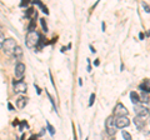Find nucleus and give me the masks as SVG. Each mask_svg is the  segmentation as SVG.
I'll return each mask as SVG.
<instances>
[{
    "label": "nucleus",
    "instance_id": "3",
    "mask_svg": "<svg viewBox=\"0 0 150 140\" xmlns=\"http://www.w3.org/2000/svg\"><path fill=\"white\" fill-rule=\"evenodd\" d=\"M105 129H106V132H108V134H109V135H114L115 134L116 127H115V119H114V116H112V115L106 119V121H105Z\"/></svg>",
    "mask_w": 150,
    "mask_h": 140
},
{
    "label": "nucleus",
    "instance_id": "26",
    "mask_svg": "<svg viewBox=\"0 0 150 140\" xmlns=\"http://www.w3.org/2000/svg\"><path fill=\"white\" fill-rule=\"evenodd\" d=\"M94 65H95V66H98V65H99V60H95V62H94Z\"/></svg>",
    "mask_w": 150,
    "mask_h": 140
},
{
    "label": "nucleus",
    "instance_id": "10",
    "mask_svg": "<svg viewBox=\"0 0 150 140\" xmlns=\"http://www.w3.org/2000/svg\"><path fill=\"white\" fill-rule=\"evenodd\" d=\"M130 99H131V101H133L134 105H139L140 104V96L138 95L137 91H131L130 93Z\"/></svg>",
    "mask_w": 150,
    "mask_h": 140
},
{
    "label": "nucleus",
    "instance_id": "21",
    "mask_svg": "<svg viewBox=\"0 0 150 140\" xmlns=\"http://www.w3.org/2000/svg\"><path fill=\"white\" fill-rule=\"evenodd\" d=\"M94 100H95V94H91L90 95V99H89V106H93Z\"/></svg>",
    "mask_w": 150,
    "mask_h": 140
},
{
    "label": "nucleus",
    "instance_id": "4",
    "mask_svg": "<svg viewBox=\"0 0 150 140\" xmlns=\"http://www.w3.org/2000/svg\"><path fill=\"white\" fill-rule=\"evenodd\" d=\"M128 109L125 108V106L121 104V103H118V104H116V106L114 108V115H116L118 116V118H120V116H126L128 115Z\"/></svg>",
    "mask_w": 150,
    "mask_h": 140
},
{
    "label": "nucleus",
    "instance_id": "27",
    "mask_svg": "<svg viewBox=\"0 0 150 140\" xmlns=\"http://www.w3.org/2000/svg\"><path fill=\"white\" fill-rule=\"evenodd\" d=\"M89 48H90V50H91V53H95V50H94V48H93V46L90 45V46H89Z\"/></svg>",
    "mask_w": 150,
    "mask_h": 140
},
{
    "label": "nucleus",
    "instance_id": "12",
    "mask_svg": "<svg viewBox=\"0 0 150 140\" xmlns=\"http://www.w3.org/2000/svg\"><path fill=\"white\" fill-rule=\"evenodd\" d=\"M139 88H140V90H143V93H146V94H149V93H150V80H145Z\"/></svg>",
    "mask_w": 150,
    "mask_h": 140
},
{
    "label": "nucleus",
    "instance_id": "15",
    "mask_svg": "<svg viewBox=\"0 0 150 140\" xmlns=\"http://www.w3.org/2000/svg\"><path fill=\"white\" fill-rule=\"evenodd\" d=\"M46 127H48V130H49L50 135H54V134H55V129L53 128V125H51L49 121H46Z\"/></svg>",
    "mask_w": 150,
    "mask_h": 140
},
{
    "label": "nucleus",
    "instance_id": "29",
    "mask_svg": "<svg viewBox=\"0 0 150 140\" xmlns=\"http://www.w3.org/2000/svg\"><path fill=\"white\" fill-rule=\"evenodd\" d=\"M29 140H35V136H34V135H33V136H31V138H30Z\"/></svg>",
    "mask_w": 150,
    "mask_h": 140
},
{
    "label": "nucleus",
    "instance_id": "13",
    "mask_svg": "<svg viewBox=\"0 0 150 140\" xmlns=\"http://www.w3.org/2000/svg\"><path fill=\"white\" fill-rule=\"evenodd\" d=\"M13 55H14V57H15L16 59H20V58L23 57V49L20 48V46H16L15 50H14V53H13Z\"/></svg>",
    "mask_w": 150,
    "mask_h": 140
},
{
    "label": "nucleus",
    "instance_id": "30",
    "mask_svg": "<svg viewBox=\"0 0 150 140\" xmlns=\"http://www.w3.org/2000/svg\"><path fill=\"white\" fill-rule=\"evenodd\" d=\"M74 140H76V135H75V133H74Z\"/></svg>",
    "mask_w": 150,
    "mask_h": 140
},
{
    "label": "nucleus",
    "instance_id": "5",
    "mask_svg": "<svg viewBox=\"0 0 150 140\" xmlns=\"http://www.w3.org/2000/svg\"><path fill=\"white\" fill-rule=\"evenodd\" d=\"M14 74H15L16 79L21 80V79L24 78V75H25V65L23 63H18L16 66H15V71H14Z\"/></svg>",
    "mask_w": 150,
    "mask_h": 140
},
{
    "label": "nucleus",
    "instance_id": "2",
    "mask_svg": "<svg viewBox=\"0 0 150 140\" xmlns=\"http://www.w3.org/2000/svg\"><path fill=\"white\" fill-rule=\"evenodd\" d=\"M16 41L14 40V39H5V41H4V44H3V51L5 53L6 55H11L14 53V50H15L16 48Z\"/></svg>",
    "mask_w": 150,
    "mask_h": 140
},
{
    "label": "nucleus",
    "instance_id": "11",
    "mask_svg": "<svg viewBox=\"0 0 150 140\" xmlns=\"http://www.w3.org/2000/svg\"><path fill=\"white\" fill-rule=\"evenodd\" d=\"M26 103H28V99L24 96H21V98H19V99L16 100V106L19 109H24L25 108V105H26Z\"/></svg>",
    "mask_w": 150,
    "mask_h": 140
},
{
    "label": "nucleus",
    "instance_id": "16",
    "mask_svg": "<svg viewBox=\"0 0 150 140\" xmlns=\"http://www.w3.org/2000/svg\"><path fill=\"white\" fill-rule=\"evenodd\" d=\"M121 135H123V138L125 140H131V135L128 132H121Z\"/></svg>",
    "mask_w": 150,
    "mask_h": 140
},
{
    "label": "nucleus",
    "instance_id": "19",
    "mask_svg": "<svg viewBox=\"0 0 150 140\" xmlns=\"http://www.w3.org/2000/svg\"><path fill=\"white\" fill-rule=\"evenodd\" d=\"M33 14H34V9H33V8H30V9H28V10H26L25 16H26V18H30V16L33 15Z\"/></svg>",
    "mask_w": 150,
    "mask_h": 140
},
{
    "label": "nucleus",
    "instance_id": "9",
    "mask_svg": "<svg viewBox=\"0 0 150 140\" xmlns=\"http://www.w3.org/2000/svg\"><path fill=\"white\" fill-rule=\"evenodd\" d=\"M134 124H135V127H137L139 130H143L144 127H145V119L144 118H140V116H135V119H134Z\"/></svg>",
    "mask_w": 150,
    "mask_h": 140
},
{
    "label": "nucleus",
    "instance_id": "32",
    "mask_svg": "<svg viewBox=\"0 0 150 140\" xmlns=\"http://www.w3.org/2000/svg\"><path fill=\"white\" fill-rule=\"evenodd\" d=\"M20 140H24V136H21V138H20Z\"/></svg>",
    "mask_w": 150,
    "mask_h": 140
},
{
    "label": "nucleus",
    "instance_id": "23",
    "mask_svg": "<svg viewBox=\"0 0 150 140\" xmlns=\"http://www.w3.org/2000/svg\"><path fill=\"white\" fill-rule=\"evenodd\" d=\"M28 4H29V3H28V1H23V3L20 4V6H26V5H28Z\"/></svg>",
    "mask_w": 150,
    "mask_h": 140
},
{
    "label": "nucleus",
    "instance_id": "25",
    "mask_svg": "<svg viewBox=\"0 0 150 140\" xmlns=\"http://www.w3.org/2000/svg\"><path fill=\"white\" fill-rule=\"evenodd\" d=\"M101 29H103V31H105V23H103L101 24Z\"/></svg>",
    "mask_w": 150,
    "mask_h": 140
},
{
    "label": "nucleus",
    "instance_id": "33",
    "mask_svg": "<svg viewBox=\"0 0 150 140\" xmlns=\"http://www.w3.org/2000/svg\"><path fill=\"white\" fill-rule=\"evenodd\" d=\"M85 140H88V139H85Z\"/></svg>",
    "mask_w": 150,
    "mask_h": 140
},
{
    "label": "nucleus",
    "instance_id": "24",
    "mask_svg": "<svg viewBox=\"0 0 150 140\" xmlns=\"http://www.w3.org/2000/svg\"><path fill=\"white\" fill-rule=\"evenodd\" d=\"M35 88H36V90H38V94H41V90H40V88L38 86V85H35Z\"/></svg>",
    "mask_w": 150,
    "mask_h": 140
},
{
    "label": "nucleus",
    "instance_id": "28",
    "mask_svg": "<svg viewBox=\"0 0 150 140\" xmlns=\"http://www.w3.org/2000/svg\"><path fill=\"white\" fill-rule=\"evenodd\" d=\"M8 108L10 109V110H13V105H11V104H9V105H8Z\"/></svg>",
    "mask_w": 150,
    "mask_h": 140
},
{
    "label": "nucleus",
    "instance_id": "14",
    "mask_svg": "<svg viewBox=\"0 0 150 140\" xmlns=\"http://www.w3.org/2000/svg\"><path fill=\"white\" fill-rule=\"evenodd\" d=\"M33 3H35L36 5H39V6H40V9H41V10H43V13H45V14H49V11H48V8H46V6H45L44 4L41 3V1H33Z\"/></svg>",
    "mask_w": 150,
    "mask_h": 140
},
{
    "label": "nucleus",
    "instance_id": "20",
    "mask_svg": "<svg viewBox=\"0 0 150 140\" xmlns=\"http://www.w3.org/2000/svg\"><path fill=\"white\" fill-rule=\"evenodd\" d=\"M142 6L144 8V10H145V11H146V13H150V6H149V5H148V4H146V3H145V1H143V3H142Z\"/></svg>",
    "mask_w": 150,
    "mask_h": 140
},
{
    "label": "nucleus",
    "instance_id": "6",
    "mask_svg": "<svg viewBox=\"0 0 150 140\" xmlns=\"http://www.w3.org/2000/svg\"><path fill=\"white\" fill-rule=\"evenodd\" d=\"M130 124V120L128 119V116H120L115 120V127L118 129H124L126 127H129Z\"/></svg>",
    "mask_w": 150,
    "mask_h": 140
},
{
    "label": "nucleus",
    "instance_id": "7",
    "mask_svg": "<svg viewBox=\"0 0 150 140\" xmlns=\"http://www.w3.org/2000/svg\"><path fill=\"white\" fill-rule=\"evenodd\" d=\"M26 90H28V86L25 81L23 80L14 81V93H26Z\"/></svg>",
    "mask_w": 150,
    "mask_h": 140
},
{
    "label": "nucleus",
    "instance_id": "31",
    "mask_svg": "<svg viewBox=\"0 0 150 140\" xmlns=\"http://www.w3.org/2000/svg\"><path fill=\"white\" fill-rule=\"evenodd\" d=\"M146 35H149V36H150V30H149V31L146 33Z\"/></svg>",
    "mask_w": 150,
    "mask_h": 140
},
{
    "label": "nucleus",
    "instance_id": "18",
    "mask_svg": "<svg viewBox=\"0 0 150 140\" xmlns=\"http://www.w3.org/2000/svg\"><path fill=\"white\" fill-rule=\"evenodd\" d=\"M5 41V36H4L3 33H0V49H3V44Z\"/></svg>",
    "mask_w": 150,
    "mask_h": 140
},
{
    "label": "nucleus",
    "instance_id": "22",
    "mask_svg": "<svg viewBox=\"0 0 150 140\" xmlns=\"http://www.w3.org/2000/svg\"><path fill=\"white\" fill-rule=\"evenodd\" d=\"M48 96H49V100L51 101V105H53V108H54V110L56 111V106H55V101H54V99H53V96H51L49 93H48Z\"/></svg>",
    "mask_w": 150,
    "mask_h": 140
},
{
    "label": "nucleus",
    "instance_id": "17",
    "mask_svg": "<svg viewBox=\"0 0 150 140\" xmlns=\"http://www.w3.org/2000/svg\"><path fill=\"white\" fill-rule=\"evenodd\" d=\"M40 23H41V26H43V30L45 33H48V25H46V23H45V19H40Z\"/></svg>",
    "mask_w": 150,
    "mask_h": 140
},
{
    "label": "nucleus",
    "instance_id": "8",
    "mask_svg": "<svg viewBox=\"0 0 150 140\" xmlns=\"http://www.w3.org/2000/svg\"><path fill=\"white\" fill-rule=\"evenodd\" d=\"M134 109H135V111H137V114H138V116H140V118H146V116L150 114V111H149V109H146V108H143V106H140V105H135L134 106Z\"/></svg>",
    "mask_w": 150,
    "mask_h": 140
},
{
    "label": "nucleus",
    "instance_id": "1",
    "mask_svg": "<svg viewBox=\"0 0 150 140\" xmlns=\"http://www.w3.org/2000/svg\"><path fill=\"white\" fill-rule=\"evenodd\" d=\"M39 40H40V34L36 30L29 31L26 34L25 41H26V46H28V48H30V49L36 48L38 44H39Z\"/></svg>",
    "mask_w": 150,
    "mask_h": 140
}]
</instances>
